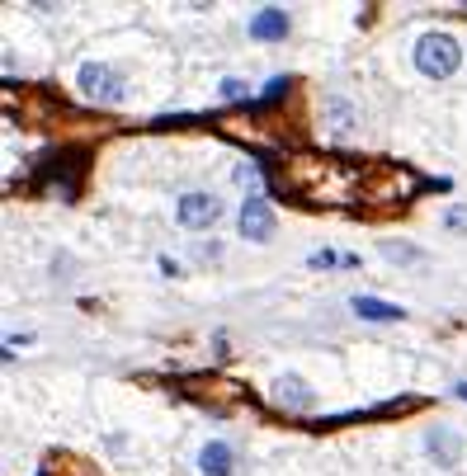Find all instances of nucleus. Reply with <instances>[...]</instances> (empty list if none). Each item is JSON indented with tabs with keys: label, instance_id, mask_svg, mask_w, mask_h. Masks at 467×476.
Wrapping results in <instances>:
<instances>
[{
	"label": "nucleus",
	"instance_id": "obj_1",
	"mask_svg": "<svg viewBox=\"0 0 467 476\" xmlns=\"http://www.w3.org/2000/svg\"><path fill=\"white\" fill-rule=\"evenodd\" d=\"M458 62H462V52H458V43H453L449 34H425V38L416 43V67H420L425 76H434V80L453 76Z\"/></svg>",
	"mask_w": 467,
	"mask_h": 476
},
{
	"label": "nucleus",
	"instance_id": "obj_2",
	"mask_svg": "<svg viewBox=\"0 0 467 476\" xmlns=\"http://www.w3.org/2000/svg\"><path fill=\"white\" fill-rule=\"evenodd\" d=\"M80 90H86L90 99H99V104H114V99H123V80H119L114 67L90 62V67H80Z\"/></svg>",
	"mask_w": 467,
	"mask_h": 476
},
{
	"label": "nucleus",
	"instance_id": "obj_3",
	"mask_svg": "<svg viewBox=\"0 0 467 476\" xmlns=\"http://www.w3.org/2000/svg\"><path fill=\"white\" fill-rule=\"evenodd\" d=\"M175 212H180V222H184L189 232H203V227H213V222L223 217V208H217L213 193H184Z\"/></svg>",
	"mask_w": 467,
	"mask_h": 476
},
{
	"label": "nucleus",
	"instance_id": "obj_4",
	"mask_svg": "<svg viewBox=\"0 0 467 476\" xmlns=\"http://www.w3.org/2000/svg\"><path fill=\"white\" fill-rule=\"evenodd\" d=\"M241 236L245 241H269L274 236V208L265 199H245L241 203Z\"/></svg>",
	"mask_w": 467,
	"mask_h": 476
},
{
	"label": "nucleus",
	"instance_id": "obj_5",
	"mask_svg": "<svg viewBox=\"0 0 467 476\" xmlns=\"http://www.w3.org/2000/svg\"><path fill=\"white\" fill-rule=\"evenodd\" d=\"M274 397H279V406H288V410H297V415H307V410L317 406V391L302 382V378H293V373H284L279 382H274Z\"/></svg>",
	"mask_w": 467,
	"mask_h": 476
},
{
	"label": "nucleus",
	"instance_id": "obj_6",
	"mask_svg": "<svg viewBox=\"0 0 467 476\" xmlns=\"http://www.w3.org/2000/svg\"><path fill=\"white\" fill-rule=\"evenodd\" d=\"M284 34H288V15L274 10V5L251 19V38H260V43H274V38H284Z\"/></svg>",
	"mask_w": 467,
	"mask_h": 476
},
{
	"label": "nucleus",
	"instance_id": "obj_7",
	"mask_svg": "<svg viewBox=\"0 0 467 476\" xmlns=\"http://www.w3.org/2000/svg\"><path fill=\"white\" fill-rule=\"evenodd\" d=\"M199 467H203V476H232L236 471L232 467V448L227 443H208L199 453Z\"/></svg>",
	"mask_w": 467,
	"mask_h": 476
},
{
	"label": "nucleus",
	"instance_id": "obj_8",
	"mask_svg": "<svg viewBox=\"0 0 467 476\" xmlns=\"http://www.w3.org/2000/svg\"><path fill=\"white\" fill-rule=\"evenodd\" d=\"M354 312H359L364 321H397L401 306H388V302H378V297H354Z\"/></svg>",
	"mask_w": 467,
	"mask_h": 476
},
{
	"label": "nucleus",
	"instance_id": "obj_9",
	"mask_svg": "<svg viewBox=\"0 0 467 476\" xmlns=\"http://www.w3.org/2000/svg\"><path fill=\"white\" fill-rule=\"evenodd\" d=\"M430 453L439 458V467H453V462H458V439H453L449 429H434V434H430Z\"/></svg>",
	"mask_w": 467,
	"mask_h": 476
},
{
	"label": "nucleus",
	"instance_id": "obj_10",
	"mask_svg": "<svg viewBox=\"0 0 467 476\" xmlns=\"http://www.w3.org/2000/svg\"><path fill=\"white\" fill-rule=\"evenodd\" d=\"M223 95H227V99H241V95H245V86H241V80H227Z\"/></svg>",
	"mask_w": 467,
	"mask_h": 476
},
{
	"label": "nucleus",
	"instance_id": "obj_11",
	"mask_svg": "<svg viewBox=\"0 0 467 476\" xmlns=\"http://www.w3.org/2000/svg\"><path fill=\"white\" fill-rule=\"evenodd\" d=\"M453 391H458V397H462V401H467V382H458V387H453Z\"/></svg>",
	"mask_w": 467,
	"mask_h": 476
}]
</instances>
